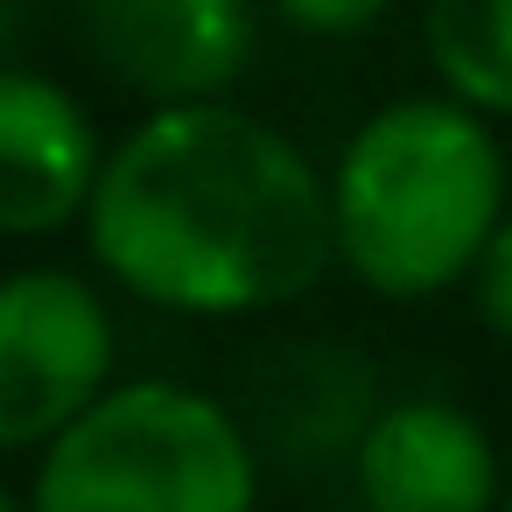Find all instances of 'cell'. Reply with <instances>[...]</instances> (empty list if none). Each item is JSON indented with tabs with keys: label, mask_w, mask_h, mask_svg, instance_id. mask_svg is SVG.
Instances as JSON below:
<instances>
[{
	"label": "cell",
	"mask_w": 512,
	"mask_h": 512,
	"mask_svg": "<svg viewBox=\"0 0 512 512\" xmlns=\"http://www.w3.org/2000/svg\"><path fill=\"white\" fill-rule=\"evenodd\" d=\"M498 512H512V491H505V505H498Z\"/></svg>",
	"instance_id": "cell-12"
},
{
	"label": "cell",
	"mask_w": 512,
	"mask_h": 512,
	"mask_svg": "<svg viewBox=\"0 0 512 512\" xmlns=\"http://www.w3.org/2000/svg\"><path fill=\"white\" fill-rule=\"evenodd\" d=\"M22 498L29 512H253L260 449L225 400L134 379L36 456Z\"/></svg>",
	"instance_id": "cell-3"
},
{
	"label": "cell",
	"mask_w": 512,
	"mask_h": 512,
	"mask_svg": "<svg viewBox=\"0 0 512 512\" xmlns=\"http://www.w3.org/2000/svg\"><path fill=\"white\" fill-rule=\"evenodd\" d=\"M113 393V309L85 274L22 267L0 288V442L50 449Z\"/></svg>",
	"instance_id": "cell-4"
},
{
	"label": "cell",
	"mask_w": 512,
	"mask_h": 512,
	"mask_svg": "<svg viewBox=\"0 0 512 512\" xmlns=\"http://www.w3.org/2000/svg\"><path fill=\"white\" fill-rule=\"evenodd\" d=\"M85 50L155 106H211L253 64L246 0H78Z\"/></svg>",
	"instance_id": "cell-5"
},
{
	"label": "cell",
	"mask_w": 512,
	"mask_h": 512,
	"mask_svg": "<svg viewBox=\"0 0 512 512\" xmlns=\"http://www.w3.org/2000/svg\"><path fill=\"white\" fill-rule=\"evenodd\" d=\"M421 43L449 99L512 120V0H428Z\"/></svg>",
	"instance_id": "cell-9"
},
{
	"label": "cell",
	"mask_w": 512,
	"mask_h": 512,
	"mask_svg": "<svg viewBox=\"0 0 512 512\" xmlns=\"http://www.w3.org/2000/svg\"><path fill=\"white\" fill-rule=\"evenodd\" d=\"M85 246L99 274L169 316H267L337 260V204L281 127L225 99L155 106L113 141Z\"/></svg>",
	"instance_id": "cell-1"
},
{
	"label": "cell",
	"mask_w": 512,
	"mask_h": 512,
	"mask_svg": "<svg viewBox=\"0 0 512 512\" xmlns=\"http://www.w3.org/2000/svg\"><path fill=\"white\" fill-rule=\"evenodd\" d=\"M267 8L302 36H365L393 0H267Z\"/></svg>",
	"instance_id": "cell-11"
},
{
	"label": "cell",
	"mask_w": 512,
	"mask_h": 512,
	"mask_svg": "<svg viewBox=\"0 0 512 512\" xmlns=\"http://www.w3.org/2000/svg\"><path fill=\"white\" fill-rule=\"evenodd\" d=\"M351 491L365 512H498L505 477L484 421L456 400L414 393L379 407L351 456Z\"/></svg>",
	"instance_id": "cell-6"
},
{
	"label": "cell",
	"mask_w": 512,
	"mask_h": 512,
	"mask_svg": "<svg viewBox=\"0 0 512 512\" xmlns=\"http://www.w3.org/2000/svg\"><path fill=\"white\" fill-rule=\"evenodd\" d=\"M337 260L386 302H428L477 274L505 225V148L449 92L379 106L330 169Z\"/></svg>",
	"instance_id": "cell-2"
},
{
	"label": "cell",
	"mask_w": 512,
	"mask_h": 512,
	"mask_svg": "<svg viewBox=\"0 0 512 512\" xmlns=\"http://www.w3.org/2000/svg\"><path fill=\"white\" fill-rule=\"evenodd\" d=\"M253 421H260V442L295 463V470H316V463H344L358 456V442L372 435L379 421V386H372V365L344 344H323V337H302L288 351H274L253 379Z\"/></svg>",
	"instance_id": "cell-8"
},
{
	"label": "cell",
	"mask_w": 512,
	"mask_h": 512,
	"mask_svg": "<svg viewBox=\"0 0 512 512\" xmlns=\"http://www.w3.org/2000/svg\"><path fill=\"white\" fill-rule=\"evenodd\" d=\"M92 113L43 71L0 78V225L8 239H43L92 211L106 176Z\"/></svg>",
	"instance_id": "cell-7"
},
{
	"label": "cell",
	"mask_w": 512,
	"mask_h": 512,
	"mask_svg": "<svg viewBox=\"0 0 512 512\" xmlns=\"http://www.w3.org/2000/svg\"><path fill=\"white\" fill-rule=\"evenodd\" d=\"M351 512H365V505H351Z\"/></svg>",
	"instance_id": "cell-13"
},
{
	"label": "cell",
	"mask_w": 512,
	"mask_h": 512,
	"mask_svg": "<svg viewBox=\"0 0 512 512\" xmlns=\"http://www.w3.org/2000/svg\"><path fill=\"white\" fill-rule=\"evenodd\" d=\"M470 302H477L484 330L512 344V211H505V225L491 232V246H484V260L470 274Z\"/></svg>",
	"instance_id": "cell-10"
}]
</instances>
